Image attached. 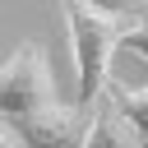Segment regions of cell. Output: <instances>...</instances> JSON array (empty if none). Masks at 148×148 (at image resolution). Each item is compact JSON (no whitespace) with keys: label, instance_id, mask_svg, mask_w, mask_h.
Masks as SVG:
<instances>
[{"label":"cell","instance_id":"cell-1","mask_svg":"<svg viewBox=\"0 0 148 148\" xmlns=\"http://www.w3.org/2000/svg\"><path fill=\"white\" fill-rule=\"evenodd\" d=\"M65 28H69V51H74V74H79V97L74 106L92 111L106 88H111V60L134 28L139 9H106L97 0H60Z\"/></svg>","mask_w":148,"mask_h":148},{"label":"cell","instance_id":"cell-2","mask_svg":"<svg viewBox=\"0 0 148 148\" xmlns=\"http://www.w3.org/2000/svg\"><path fill=\"white\" fill-rule=\"evenodd\" d=\"M51 102H60L56 83H51V60H46L42 42H23L0 65V120L18 125V120L37 116Z\"/></svg>","mask_w":148,"mask_h":148},{"label":"cell","instance_id":"cell-3","mask_svg":"<svg viewBox=\"0 0 148 148\" xmlns=\"http://www.w3.org/2000/svg\"><path fill=\"white\" fill-rule=\"evenodd\" d=\"M88 120H92V111L69 106V102H51V106H42L37 116L18 120L14 130H18L23 148H83Z\"/></svg>","mask_w":148,"mask_h":148},{"label":"cell","instance_id":"cell-4","mask_svg":"<svg viewBox=\"0 0 148 148\" xmlns=\"http://www.w3.org/2000/svg\"><path fill=\"white\" fill-rule=\"evenodd\" d=\"M83 148H148V134L120 111V102H116L111 88H106V97L97 102V111H92V120H88Z\"/></svg>","mask_w":148,"mask_h":148},{"label":"cell","instance_id":"cell-5","mask_svg":"<svg viewBox=\"0 0 148 148\" xmlns=\"http://www.w3.org/2000/svg\"><path fill=\"white\" fill-rule=\"evenodd\" d=\"M111 97L120 102V111H125L139 130H148V83H143V88H111Z\"/></svg>","mask_w":148,"mask_h":148},{"label":"cell","instance_id":"cell-6","mask_svg":"<svg viewBox=\"0 0 148 148\" xmlns=\"http://www.w3.org/2000/svg\"><path fill=\"white\" fill-rule=\"evenodd\" d=\"M120 46H125V51H134V56H143V60H148V14H143V9H139V18H134V28H130V32H125V42H120Z\"/></svg>","mask_w":148,"mask_h":148},{"label":"cell","instance_id":"cell-7","mask_svg":"<svg viewBox=\"0 0 148 148\" xmlns=\"http://www.w3.org/2000/svg\"><path fill=\"white\" fill-rule=\"evenodd\" d=\"M0 148H23V139H18V130L9 120H0Z\"/></svg>","mask_w":148,"mask_h":148},{"label":"cell","instance_id":"cell-8","mask_svg":"<svg viewBox=\"0 0 148 148\" xmlns=\"http://www.w3.org/2000/svg\"><path fill=\"white\" fill-rule=\"evenodd\" d=\"M139 9H143V14H148V0H143V5H139Z\"/></svg>","mask_w":148,"mask_h":148},{"label":"cell","instance_id":"cell-9","mask_svg":"<svg viewBox=\"0 0 148 148\" xmlns=\"http://www.w3.org/2000/svg\"><path fill=\"white\" fill-rule=\"evenodd\" d=\"M143 134H148V130H143Z\"/></svg>","mask_w":148,"mask_h":148}]
</instances>
